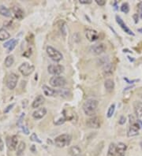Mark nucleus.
Listing matches in <instances>:
<instances>
[{
  "label": "nucleus",
  "mask_w": 142,
  "mask_h": 156,
  "mask_svg": "<svg viewBox=\"0 0 142 156\" xmlns=\"http://www.w3.org/2000/svg\"><path fill=\"white\" fill-rule=\"evenodd\" d=\"M98 105L99 102L96 99H87L83 104V107H82L84 113H85L86 115H88V116L94 117V115L96 114V113L97 108H98Z\"/></svg>",
  "instance_id": "1"
},
{
  "label": "nucleus",
  "mask_w": 142,
  "mask_h": 156,
  "mask_svg": "<svg viewBox=\"0 0 142 156\" xmlns=\"http://www.w3.org/2000/svg\"><path fill=\"white\" fill-rule=\"evenodd\" d=\"M71 140H72L71 136L69 134H62L55 138V144L58 147H64L70 145Z\"/></svg>",
  "instance_id": "2"
},
{
  "label": "nucleus",
  "mask_w": 142,
  "mask_h": 156,
  "mask_svg": "<svg viewBox=\"0 0 142 156\" xmlns=\"http://www.w3.org/2000/svg\"><path fill=\"white\" fill-rule=\"evenodd\" d=\"M46 51H47V54L48 55L50 58H51L53 61L55 62H59L63 59V56L62 55L60 51H59L58 50L54 48L53 47H51V46H48L47 47V49H46Z\"/></svg>",
  "instance_id": "3"
},
{
  "label": "nucleus",
  "mask_w": 142,
  "mask_h": 156,
  "mask_svg": "<svg viewBox=\"0 0 142 156\" xmlns=\"http://www.w3.org/2000/svg\"><path fill=\"white\" fill-rule=\"evenodd\" d=\"M66 83V79L61 76H54L50 79V84L54 88H63Z\"/></svg>",
  "instance_id": "4"
},
{
  "label": "nucleus",
  "mask_w": 142,
  "mask_h": 156,
  "mask_svg": "<svg viewBox=\"0 0 142 156\" xmlns=\"http://www.w3.org/2000/svg\"><path fill=\"white\" fill-rule=\"evenodd\" d=\"M17 81H18V76L15 73H11L8 74L7 77H6V87L10 90L14 89L16 86H17Z\"/></svg>",
  "instance_id": "5"
},
{
  "label": "nucleus",
  "mask_w": 142,
  "mask_h": 156,
  "mask_svg": "<svg viewBox=\"0 0 142 156\" xmlns=\"http://www.w3.org/2000/svg\"><path fill=\"white\" fill-rule=\"evenodd\" d=\"M34 69L35 67L32 65H31V64H29L28 62L22 63L18 68V70L20 71V73L25 76H28L30 74H32Z\"/></svg>",
  "instance_id": "6"
},
{
  "label": "nucleus",
  "mask_w": 142,
  "mask_h": 156,
  "mask_svg": "<svg viewBox=\"0 0 142 156\" xmlns=\"http://www.w3.org/2000/svg\"><path fill=\"white\" fill-rule=\"evenodd\" d=\"M47 71H48L50 74L54 75V76H59L64 71V66L62 65L51 64V65L48 66V67H47Z\"/></svg>",
  "instance_id": "7"
},
{
  "label": "nucleus",
  "mask_w": 142,
  "mask_h": 156,
  "mask_svg": "<svg viewBox=\"0 0 142 156\" xmlns=\"http://www.w3.org/2000/svg\"><path fill=\"white\" fill-rule=\"evenodd\" d=\"M106 48L105 44H103V43H100V44H96L92 46L91 48H90V51H92V53L94 54L95 55H100L106 51Z\"/></svg>",
  "instance_id": "8"
},
{
  "label": "nucleus",
  "mask_w": 142,
  "mask_h": 156,
  "mask_svg": "<svg viewBox=\"0 0 142 156\" xmlns=\"http://www.w3.org/2000/svg\"><path fill=\"white\" fill-rule=\"evenodd\" d=\"M140 124L137 122H134V123L130 124V126H129L128 132H127V136L129 137L135 136H137L139 133V130L140 129Z\"/></svg>",
  "instance_id": "9"
},
{
  "label": "nucleus",
  "mask_w": 142,
  "mask_h": 156,
  "mask_svg": "<svg viewBox=\"0 0 142 156\" xmlns=\"http://www.w3.org/2000/svg\"><path fill=\"white\" fill-rule=\"evenodd\" d=\"M86 125L89 128L91 129H99L100 127V120L98 117H92L89 118L86 122Z\"/></svg>",
  "instance_id": "10"
},
{
  "label": "nucleus",
  "mask_w": 142,
  "mask_h": 156,
  "mask_svg": "<svg viewBox=\"0 0 142 156\" xmlns=\"http://www.w3.org/2000/svg\"><path fill=\"white\" fill-rule=\"evenodd\" d=\"M85 36L90 42H94L99 39V33L96 30L88 29L85 30Z\"/></svg>",
  "instance_id": "11"
},
{
  "label": "nucleus",
  "mask_w": 142,
  "mask_h": 156,
  "mask_svg": "<svg viewBox=\"0 0 142 156\" xmlns=\"http://www.w3.org/2000/svg\"><path fill=\"white\" fill-rule=\"evenodd\" d=\"M17 143H18V138L17 136H13L11 137H7L6 140V144L9 150H14L17 147Z\"/></svg>",
  "instance_id": "12"
},
{
  "label": "nucleus",
  "mask_w": 142,
  "mask_h": 156,
  "mask_svg": "<svg viewBox=\"0 0 142 156\" xmlns=\"http://www.w3.org/2000/svg\"><path fill=\"white\" fill-rule=\"evenodd\" d=\"M133 111L137 118H140L142 117V103L140 101L133 102Z\"/></svg>",
  "instance_id": "13"
},
{
  "label": "nucleus",
  "mask_w": 142,
  "mask_h": 156,
  "mask_svg": "<svg viewBox=\"0 0 142 156\" xmlns=\"http://www.w3.org/2000/svg\"><path fill=\"white\" fill-rule=\"evenodd\" d=\"M116 21H117V23L118 24V25H119L120 27H121L122 29H123V30L125 31V33H128L129 35H132V36H134V33H133L132 31L130 30V29L127 27V25H126L125 23H124V21H123V20L122 19L121 17H119V16H116Z\"/></svg>",
  "instance_id": "14"
},
{
  "label": "nucleus",
  "mask_w": 142,
  "mask_h": 156,
  "mask_svg": "<svg viewBox=\"0 0 142 156\" xmlns=\"http://www.w3.org/2000/svg\"><path fill=\"white\" fill-rule=\"evenodd\" d=\"M46 114H47V109L44 108V107H41V108L37 109L36 111L32 113V117L35 119H41L45 116Z\"/></svg>",
  "instance_id": "15"
},
{
  "label": "nucleus",
  "mask_w": 142,
  "mask_h": 156,
  "mask_svg": "<svg viewBox=\"0 0 142 156\" xmlns=\"http://www.w3.org/2000/svg\"><path fill=\"white\" fill-rule=\"evenodd\" d=\"M12 11H13V13L14 14V17L17 18V20L21 21L24 18V16H25V13L21 10V8L18 7V6H13L12 8Z\"/></svg>",
  "instance_id": "16"
},
{
  "label": "nucleus",
  "mask_w": 142,
  "mask_h": 156,
  "mask_svg": "<svg viewBox=\"0 0 142 156\" xmlns=\"http://www.w3.org/2000/svg\"><path fill=\"white\" fill-rule=\"evenodd\" d=\"M42 89H43L44 95H47V96L53 97V96H55V95H58V91H57L56 90L53 89V88H49V87L47 85H43Z\"/></svg>",
  "instance_id": "17"
},
{
  "label": "nucleus",
  "mask_w": 142,
  "mask_h": 156,
  "mask_svg": "<svg viewBox=\"0 0 142 156\" xmlns=\"http://www.w3.org/2000/svg\"><path fill=\"white\" fill-rule=\"evenodd\" d=\"M44 101H45V99H44V97L43 95H38V96H36V98L33 100V102H32V108H39L40 106H42V105L44 104Z\"/></svg>",
  "instance_id": "18"
},
{
  "label": "nucleus",
  "mask_w": 142,
  "mask_h": 156,
  "mask_svg": "<svg viewBox=\"0 0 142 156\" xmlns=\"http://www.w3.org/2000/svg\"><path fill=\"white\" fill-rule=\"evenodd\" d=\"M127 147L125 144L118 143L117 145V154L118 156H125L126 151Z\"/></svg>",
  "instance_id": "19"
},
{
  "label": "nucleus",
  "mask_w": 142,
  "mask_h": 156,
  "mask_svg": "<svg viewBox=\"0 0 142 156\" xmlns=\"http://www.w3.org/2000/svg\"><path fill=\"white\" fill-rule=\"evenodd\" d=\"M104 87H105L107 91L111 92L115 88V82L111 79H107L105 82H104Z\"/></svg>",
  "instance_id": "20"
},
{
  "label": "nucleus",
  "mask_w": 142,
  "mask_h": 156,
  "mask_svg": "<svg viewBox=\"0 0 142 156\" xmlns=\"http://www.w3.org/2000/svg\"><path fill=\"white\" fill-rule=\"evenodd\" d=\"M82 152V150L78 146H72L69 149V154L71 156H78Z\"/></svg>",
  "instance_id": "21"
},
{
  "label": "nucleus",
  "mask_w": 142,
  "mask_h": 156,
  "mask_svg": "<svg viewBox=\"0 0 142 156\" xmlns=\"http://www.w3.org/2000/svg\"><path fill=\"white\" fill-rule=\"evenodd\" d=\"M0 14L4 16V17H11L12 13H11V11H10V10H9L7 7L1 5V6H0Z\"/></svg>",
  "instance_id": "22"
},
{
  "label": "nucleus",
  "mask_w": 142,
  "mask_h": 156,
  "mask_svg": "<svg viewBox=\"0 0 142 156\" xmlns=\"http://www.w3.org/2000/svg\"><path fill=\"white\" fill-rule=\"evenodd\" d=\"M117 154V146L114 143H111L107 151V156H115Z\"/></svg>",
  "instance_id": "23"
},
{
  "label": "nucleus",
  "mask_w": 142,
  "mask_h": 156,
  "mask_svg": "<svg viewBox=\"0 0 142 156\" xmlns=\"http://www.w3.org/2000/svg\"><path fill=\"white\" fill-rule=\"evenodd\" d=\"M10 37V35L5 29H0V40L5 41Z\"/></svg>",
  "instance_id": "24"
},
{
  "label": "nucleus",
  "mask_w": 142,
  "mask_h": 156,
  "mask_svg": "<svg viewBox=\"0 0 142 156\" xmlns=\"http://www.w3.org/2000/svg\"><path fill=\"white\" fill-rule=\"evenodd\" d=\"M103 70H104V73H106V74H111V73H112V71H113V65H112V63H106L104 66Z\"/></svg>",
  "instance_id": "25"
},
{
  "label": "nucleus",
  "mask_w": 142,
  "mask_h": 156,
  "mask_svg": "<svg viewBox=\"0 0 142 156\" xmlns=\"http://www.w3.org/2000/svg\"><path fill=\"white\" fill-rule=\"evenodd\" d=\"M57 91H58V95H60L61 97L66 98L68 97V95H70V90L68 88H61Z\"/></svg>",
  "instance_id": "26"
},
{
  "label": "nucleus",
  "mask_w": 142,
  "mask_h": 156,
  "mask_svg": "<svg viewBox=\"0 0 142 156\" xmlns=\"http://www.w3.org/2000/svg\"><path fill=\"white\" fill-rule=\"evenodd\" d=\"M25 149V144L24 143L23 141H21V142H20V143H19L18 146H17V156L21 155V154H23V152H24Z\"/></svg>",
  "instance_id": "27"
},
{
  "label": "nucleus",
  "mask_w": 142,
  "mask_h": 156,
  "mask_svg": "<svg viewBox=\"0 0 142 156\" xmlns=\"http://www.w3.org/2000/svg\"><path fill=\"white\" fill-rule=\"evenodd\" d=\"M14 62V58L13 55H9L5 59V66L6 67H10Z\"/></svg>",
  "instance_id": "28"
},
{
  "label": "nucleus",
  "mask_w": 142,
  "mask_h": 156,
  "mask_svg": "<svg viewBox=\"0 0 142 156\" xmlns=\"http://www.w3.org/2000/svg\"><path fill=\"white\" fill-rule=\"evenodd\" d=\"M115 105H111V107H109L107 111V118H111L112 115H113L114 113H115Z\"/></svg>",
  "instance_id": "29"
},
{
  "label": "nucleus",
  "mask_w": 142,
  "mask_h": 156,
  "mask_svg": "<svg viewBox=\"0 0 142 156\" xmlns=\"http://www.w3.org/2000/svg\"><path fill=\"white\" fill-rule=\"evenodd\" d=\"M121 10L122 12L125 13H128L129 11V4L127 3V2H125V3H123L121 6Z\"/></svg>",
  "instance_id": "30"
},
{
  "label": "nucleus",
  "mask_w": 142,
  "mask_h": 156,
  "mask_svg": "<svg viewBox=\"0 0 142 156\" xmlns=\"http://www.w3.org/2000/svg\"><path fill=\"white\" fill-rule=\"evenodd\" d=\"M17 40H13V42L12 43V44H10V46H9V48H7V52H8V53H9V52L11 51H13V50L16 48V46H17Z\"/></svg>",
  "instance_id": "31"
},
{
  "label": "nucleus",
  "mask_w": 142,
  "mask_h": 156,
  "mask_svg": "<svg viewBox=\"0 0 142 156\" xmlns=\"http://www.w3.org/2000/svg\"><path fill=\"white\" fill-rule=\"evenodd\" d=\"M30 140L32 141H35V142H37V143H41V140H40L39 138H38L37 135L36 133H32L30 136Z\"/></svg>",
  "instance_id": "32"
},
{
  "label": "nucleus",
  "mask_w": 142,
  "mask_h": 156,
  "mask_svg": "<svg viewBox=\"0 0 142 156\" xmlns=\"http://www.w3.org/2000/svg\"><path fill=\"white\" fill-rule=\"evenodd\" d=\"M137 12H138V14L140 16V18H142V2H140L137 4Z\"/></svg>",
  "instance_id": "33"
},
{
  "label": "nucleus",
  "mask_w": 142,
  "mask_h": 156,
  "mask_svg": "<svg viewBox=\"0 0 142 156\" xmlns=\"http://www.w3.org/2000/svg\"><path fill=\"white\" fill-rule=\"evenodd\" d=\"M20 128H21V130H22V132L25 134V135H28V134H29V130L28 129V128H27L26 126H23L22 125V126H21Z\"/></svg>",
  "instance_id": "34"
},
{
  "label": "nucleus",
  "mask_w": 142,
  "mask_h": 156,
  "mask_svg": "<svg viewBox=\"0 0 142 156\" xmlns=\"http://www.w3.org/2000/svg\"><path fill=\"white\" fill-rule=\"evenodd\" d=\"M126 122V118L125 116H121L119 118V121H118V124L119 125H124Z\"/></svg>",
  "instance_id": "35"
},
{
  "label": "nucleus",
  "mask_w": 142,
  "mask_h": 156,
  "mask_svg": "<svg viewBox=\"0 0 142 156\" xmlns=\"http://www.w3.org/2000/svg\"><path fill=\"white\" fill-rule=\"evenodd\" d=\"M14 105H15V104H14V103H12V104L9 105V106H8V107H6V109H5V111H4V113H6H6L9 112V111H10V110H11V109L13 108V107H14Z\"/></svg>",
  "instance_id": "36"
},
{
  "label": "nucleus",
  "mask_w": 142,
  "mask_h": 156,
  "mask_svg": "<svg viewBox=\"0 0 142 156\" xmlns=\"http://www.w3.org/2000/svg\"><path fill=\"white\" fill-rule=\"evenodd\" d=\"M96 2L98 4L99 6H104L105 4H106V1L105 0H96Z\"/></svg>",
  "instance_id": "37"
},
{
  "label": "nucleus",
  "mask_w": 142,
  "mask_h": 156,
  "mask_svg": "<svg viewBox=\"0 0 142 156\" xmlns=\"http://www.w3.org/2000/svg\"><path fill=\"white\" fill-rule=\"evenodd\" d=\"M13 40H13H13H9V41H8V42L5 43V44H3V47H4V48H9V46H10V44H11L13 42Z\"/></svg>",
  "instance_id": "38"
},
{
  "label": "nucleus",
  "mask_w": 142,
  "mask_h": 156,
  "mask_svg": "<svg viewBox=\"0 0 142 156\" xmlns=\"http://www.w3.org/2000/svg\"><path fill=\"white\" fill-rule=\"evenodd\" d=\"M66 118H60V119H59V122H55V124H56V125H61V124H63L65 122H66Z\"/></svg>",
  "instance_id": "39"
},
{
  "label": "nucleus",
  "mask_w": 142,
  "mask_h": 156,
  "mask_svg": "<svg viewBox=\"0 0 142 156\" xmlns=\"http://www.w3.org/2000/svg\"><path fill=\"white\" fill-rule=\"evenodd\" d=\"M133 19H134V22L136 23V24H137L139 21V15L137 14V13H135L134 15L133 16Z\"/></svg>",
  "instance_id": "40"
},
{
  "label": "nucleus",
  "mask_w": 142,
  "mask_h": 156,
  "mask_svg": "<svg viewBox=\"0 0 142 156\" xmlns=\"http://www.w3.org/2000/svg\"><path fill=\"white\" fill-rule=\"evenodd\" d=\"M79 2L82 4H90L92 3V0H80Z\"/></svg>",
  "instance_id": "41"
},
{
  "label": "nucleus",
  "mask_w": 142,
  "mask_h": 156,
  "mask_svg": "<svg viewBox=\"0 0 142 156\" xmlns=\"http://www.w3.org/2000/svg\"><path fill=\"white\" fill-rule=\"evenodd\" d=\"M4 148V143L3 140H2V138L0 137V151H2Z\"/></svg>",
  "instance_id": "42"
},
{
  "label": "nucleus",
  "mask_w": 142,
  "mask_h": 156,
  "mask_svg": "<svg viewBox=\"0 0 142 156\" xmlns=\"http://www.w3.org/2000/svg\"><path fill=\"white\" fill-rule=\"evenodd\" d=\"M124 80H126L127 82H128V83H129V84H132V83H133V82H136V81H137V80H128V79H127V78H124Z\"/></svg>",
  "instance_id": "43"
},
{
  "label": "nucleus",
  "mask_w": 142,
  "mask_h": 156,
  "mask_svg": "<svg viewBox=\"0 0 142 156\" xmlns=\"http://www.w3.org/2000/svg\"><path fill=\"white\" fill-rule=\"evenodd\" d=\"M138 32H141V33H142V29H138Z\"/></svg>",
  "instance_id": "44"
},
{
  "label": "nucleus",
  "mask_w": 142,
  "mask_h": 156,
  "mask_svg": "<svg viewBox=\"0 0 142 156\" xmlns=\"http://www.w3.org/2000/svg\"><path fill=\"white\" fill-rule=\"evenodd\" d=\"M140 145H141V147H142V141H141V143H140Z\"/></svg>",
  "instance_id": "45"
}]
</instances>
